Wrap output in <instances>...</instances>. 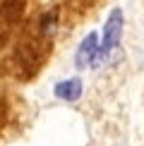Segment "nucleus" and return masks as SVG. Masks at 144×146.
Here are the masks:
<instances>
[{"label":"nucleus","instance_id":"1","mask_svg":"<svg viewBox=\"0 0 144 146\" xmlns=\"http://www.w3.org/2000/svg\"><path fill=\"white\" fill-rule=\"evenodd\" d=\"M120 36H123V10L115 7L111 15H108V19H106L103 36H101V46H99V50H96V55H94V62H91L94 70H99L101 65L111 58V53L115 50L118 43H120Z\"/></svg>","mask_w":144,"mask_h":146},{"label":"nucleus","instance_id":"2","mask_svg":"<svg viewBox=\"0 0 144 146\" xmlns=\"http://www.w3.org/2000/svg\"><path fill=\"white\" fill-rule=\"evenodd\" d=\"M96 50H99V34L91 31L84 36V41L79 43V48H77V55H75V67L77 70H84L89 67V65L94 62V55Z\"/></svg>","mask_w":144,"mask_h":146},{"label":"nucleus","instance_id":"3","mask_svg":"<svg viewBox=\"0 0 144 146\" xmlns=\"http://www.w3.org/2000/svg\"><path fill=\"white\" fill-rule=\"evenodd\" d=\"M55 96L58 98H63V101H77L82 96V79H77V77H72V79H65V82H58L55 84Z\"/></svg>","mask_w":144,"mask_h":146}]
</instances>
